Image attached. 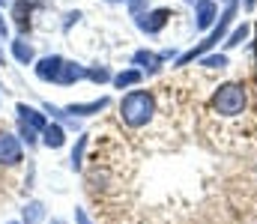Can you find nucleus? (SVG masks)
Segmentation results:
<instances>
[{
	"mask_svg": "<svg viewBox=\"0 0 257 224\" xmlns=\"http://www.w3.org/2000/svg\"><path fill=\"white\" fill-rule=\"evenodd\" d=\"M153 114H156V99L147 90H135V93H128L126 99L120 102V117H123V123L132 126V129L147 126L153 120Z\"/></svg>",
	"mask_w": 257,
	"mask_h": 224,
	"instance_id": "obj_1",
	"label": "nucleus"
},
{
	"mask_svg": "<svg viewBox=\"0 0 257 224\" xmlns=\"http://www.w3.org/2000/svg\"><path fill=\"white\" fill-rule=\"evenodd\" d=\"M245 87L242 84H221L218 90H215V96H212V108L221 114V117H239L242 111H245Z\"/></svg>",
	"mask_w": 257,
	"mask_h": 224,
	"instance_id": "obj_2",
	"label": "nucleus"
},
{
	"mask_svg": "<svg viewBox=\"0 0 257 224\" xmlns=\"http://www.w3.org/2000/svg\"><path fill=\"white\" fill-rule=\"evenodd\" d=\"M21 161V144H18V138L15 135H9V132H0V164H18Z\"/></svg>",
	"mask_w": 257,
	"mask_h": 224,
	"instance_id": "obj_3",
	"label": "nucleus"
},
{
	"mask_svg": "<svg viewBox=\"0 0 257 224\" xmlns=\"http://www.w3.org/2000/svg\"><path fill=\"white\" fill-rule=\"evenodd\" d=\"M60 69H63V60H60V57H45V60H39L36 75H39L42 81H57Z\"/></svg>",
	"mask_w": 257,
	"mask_h": 224,
	"instance_id": "obj_4",
	"label": "nucleus"
},
{
	"mask_svg": "<svg viewBox=\"0 0 257 224\" xmlns=\"http://www.w3.org/2000/svg\"><path fill=\"white\" fill-rule=\"evenodd\" d=\"M168 18H171V12H168V9H156V12L144 15L138 24H141L147 33H156V30H162V27H165V21H168Z\"/></svg>",
	"mask_w": 257,
	"mask_h": 224,
	"instance_id": "obj_5",
	"label": "nucleus"
},
{
	"mask_svg": "<svg viewBox=\"0 0 257 224\" xmlns=\"http://www.w3.org/2000/svg\"><path fill=\"white\" fill-rule=\"evenodd\" d=\"M15 111L21 114V123H24V126H30V129H45V117H42L39 111H33V108H27V105H18Z\"/></svg>",
	"mask_w": 257,
	"mask_h": 224,
	"instance_id": "obj_6",
	"label": "nucleus"
},
{
	"mask_svg": "<svg viewBox=\"0 0 257 224\" xmlns=\"http://www.w3.org/2000/svg\"><path fill=\"white\" fill-rule=\"evenodd\" d=\"M78 78H84V69L75 66V63H63V69L57 75V84H72V81H78Z\"/></svg>",
	"mask_w": 257,
	"mask_h": 224,
	"instance_id": "obj_7",
	"label": "nucleus"
},
{
	"mask_svg": "<svg viewBox=\"0 0 257 224\" xmlns=\"http://www.w3.org/2000/svg\"><path fill=\"white\" fill-rule=\"evenodd\" d=\"M212 18H215V6H212L209 0H200V3H197V24H200V27H209Z\"/></svg>",
	"mask_w": 257,
	"mask_h": 224,
	"instance_id": "obj_8",
	"label": "nucleus"
},
{
	"mask_svg": "<svg viewBox=\"0 0 257 224\" xmlns=\"http://www.w3.org/2000/svg\"><path fill=\"white\" fill-rule=\"evenodd\" d=\"M42 135H45V144H48V147H63V129H60V126H45V129H42Z\"/></svg>",
	"mask_w": 257,
	"mask_h": 224,
	"instance_id": "obj_9",
	"label": "nucleus"
},
{
	"mask_svg": "<svg viewBox=\"0 0 257 224\" xmlns=\"http://www.w3.org/2000/svg\"><path fill=\"white\" fill-rule=\"evenodd\" d=\"M12 51H15V57H18L21 63H30V60H33V48H30L24 39H18V42L12 45Z\"/></svg>",
	"mask_w": 257,
	"mask_h": 224,
	"instance_id": "obj_10",
	"label": "nucleus"
},
{
	"mask_svg": "<svg viewBox=\"0 0 257 224\" xmlns=\"http://www.w3.org/2000/svg\"><path fill=\"white\" fill-rule=\"evenodd\" d=\"M108 102L105 99H99V102H90V105H72L69 108V114H96V111H102Z\"/></svg>",
	"mask_w": 257,
	"mask_h": 224,
	"instance_id": "obj_11",
	"label": "nucleus"
},
{
	"mask_svg": "<svg viewBox=\"0 0 257 224\" xmlns=\"http://www.w3.org/2000/svg\"><path fill=\"white\" fill-rule=\"evenodd\" d=\"M39 218H42V203H30L24 209V224H36Z\"/></svg>",
	"mask_w": 257,
	"mask_h": 224,
	"instance_id": "obj_12",
	"label": "nucleus"
},
{
	"mask_svg": "<svg viewBox=\"0 0 257 224\" xmlns=\"http://www.w3.org/2000/svg\"><path fill=\"white\" fill-rule=\"evenodd\" d=\"M138 81H141V72H135V69H132V72H120L114 78L117 87H128V84H138Z\"/></svg>",
	"mask_w": 257,
	"mask_h": 224,
	"instance_id": "obj_13",
	"label": "nucleus"
},
{
	"mask_svg": "<svg viewBox=\"0 0 257 224\" xmlns=\"http://www.w3.org/2000/svg\"><path fill=\"white\" fill-rule=\"evenodd\" d=\"M90 78H93V81H105V78H108V72H105V69H93V72H90Z\"/></svg>",
	"mask_w": 257,
	"mask_h": 224,
	"instance_id": "obj_14",
	"label": "nucleus"
},
{
	"mask_svg": "<svg viewBox=\"0 0 257 224\" xmlns=\"http://www.w3.org/2000/svg\"><path fill=\"white\" fill-rule=\"evenodd\" d=\"M75 218H78V224H90V221H87V215H84V212H81V209H78V212H75Z\"/></svg>",
	"mask_w": 257,
	"mask_h": 224,
	"instance_id": "obj_15",
	"label": "nucleus"
},
{
	"mask_svg": "<svg viewBox=\"0 0 257 224\" xmlns=\"http://www.w3.org/2000/svg\"><path fill=\"white\" fill-rule=\"evenodd\" d=\"M0 33H6V24H3V18H0Z\"/></svg>",
	"mask_w": 257,
	"mask_h": 224,
	"instance_id": "obj_16",
	"label": "nucleus"
},
{
	"mask_svg": "<svg viewBox=\"0 0 257 224\" xmlns=\"http://www.w3.org/2000/svg\"><path fill=\"white\" fill-rule=\"evenodd\" d=\"M245 3H248V6H254V0H245Z\"/></svg>",
	"mask_w": 257,
	"mask_h": 224,
	"instance_id": "obj_17",
	"label": "nucleus"
},
{
	"mask_svg": "<svg viewBox=\"0 0 257 224\" xmlns=\"http://www.w3.org/2000/svg\"><path fill=\"white\" fill-rule=\"evenodd\" d=\"M0 3H6V0H0Z\"/></svg>",
	"mask_w": 257,
	"mask_h": 224,
	"instance_id": "obj_18",
	"label": "nucleus"
}]
</instances>
